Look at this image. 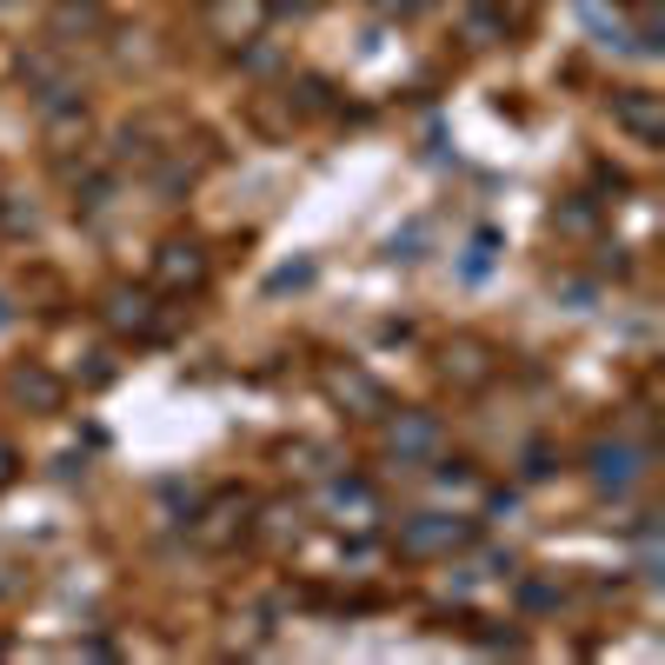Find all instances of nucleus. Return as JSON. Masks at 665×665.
I'll return each instance as SVG.
<instances>
[{"mask_svg":"<svg viewBox=\"0 0 665 665\" xmlns=\"http://www.w3.org/2000/svg\"><path fill=\"white\" fill-rule=\"evenodd\" d=\"M7 473H13V453H7V446H0V480H7Z\"/></svg>","mask_w":665,"mask_h":665,"instance_id":"f257e3e1","label":"nucleus"}]
</instances>
